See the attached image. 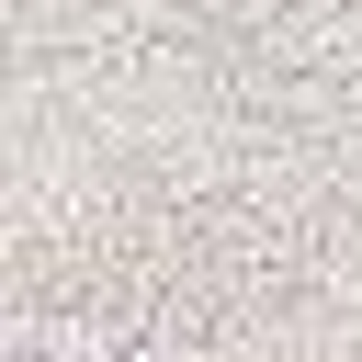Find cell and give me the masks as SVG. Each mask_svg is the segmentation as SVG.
I'll return each mask as SVG.
<instances>
[{"label": "cell", "instance_id": "6da1fadb", "mask_svg": "<svg viewBox=\"0 0 362 362\" xmlns=\"http://www.w3.org/2000/svg\"><path fill=\"white\" fill-rule=\"evenodd\" d=\"M57 362H124V351H113V339H90V328H79V339H57Z\"/></svg>", "mask_w": 362, "mask_h": 362}]
</instances>
